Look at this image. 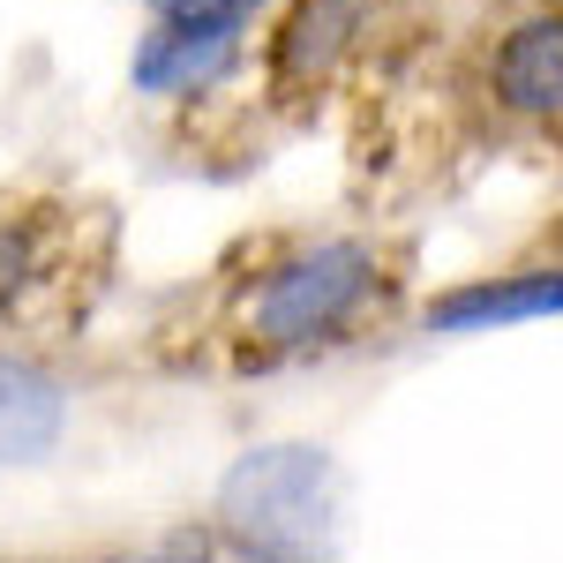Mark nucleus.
<instances>
[{"label": "nucleus", "mask_w": 563, "mask_h": 563, "mask_svg": "<svg viewBox=\"0 0 563 563\" xmlns=\"http://www.w3.org/2000/svg\"><path fill=\"white\" fill-rule=\"evenodd\" d=\"M398 286H406V256L390 241H368V233L286 241L233 294V353L241 368H278V361L353 346L368 323L390 316Z\"/></svg>", "instance_id": "nucleus-1"}, {"label": "nucleus", "mask_w": 563, "mask_h": 563, "mask_svg": "<svg viewBox=\"0 0 563 563\" xmlns=\"http://www.w3.org/2000/svg\"><path fill=\"white\" fill-rule=\"evenodd\" d=\"M211 533L241 563H339L346 533L339 459L301 435L249 443L211 496Z\"/></svg>", "instance_id": "nucleus-2"}, {"label": "nucleus", "mask_w": 563, "mask_h": 563, "mask_svg": "<svg viewBox=\"0 0 563 563\" xmlns=\"http://www.w3.org/2000/svg\"><path fill=\"white\" fill-rule=\"evenodd\" d=\"M384 0H278V23L263 38V90L278 106H308L316 90L346 76V60L376 38Z\"/></svg>", "instance_id": "nucleus-3"}, {"label": "nucleus", "mask_w": 563, "mask_h": 563, "mask_svg": "<svg viewBox=\"0 0 563 563\" xmlns=\"http://www.w3.org/2000/svg\"><path fill=\"white\" fill-rule=\"evenodd\" d=\"M481 98L519 129H563V0H526L488 31Z\"/></svg>", "instance_id": "nucleus-4"}, {"label": "nucleus", "mask_w": 563, "mask_h": 563, "mask_svg": "<svg viewBox=\"0 0 563 563\" xmlns=\"http://www.w3.org/2000/svg\"><path fill=\"white\" fill-rule=\"evenodd\" d=\"M68 413H76V398H68V376L53 361L0 346V466L53 459L68 435Z\"/></svg>", "instance_id": "nucleus-5"}, {"label": "nucleus", "mask_w": 563, "mask_h": 563, "mask_svg": "<svg viewBox=\"0 0 563 563\" xmlns=\"http://www.w3.org/2000/svg\"><path fill=\"white\" fill-rule=\"evenodd\" d=\"M421 316H429V331H443V339H474V331H496V323H541V316H563V263L466 278V286H451V294H435Z\"/></svg>", "instance_id": "nucleus-6"}, {"label": "nucleus", "mask_w": 563, "mask_h": 563, "mask_svg": "<svg viewBox=\"0 0 563 563\" xmlns=\"http://www.w3.org/2000/svg\"><path fill=\"white\" fill-rule=\"evenodd\" d=\"M60 271V225L45 211H8L0 218V323H15Z\"/></svg>", "instance_id": "nucleus-7"}, {"label": "nucleus", "mask_w": 563, "mask_h": 563, "mask_svg": "<svg viewBox=\"0 0 563 563\" xmlns=\"http://www.w3.org/2000/svg\"><path fill=\"white\" fill-rule=\"evenodd\" d=\"M278 0H143V23L158 31H180V38H225L249 45L256 15H271Z\"/></svg>", "instance_id": "nucleus-8"}, {"label": "nucleus", "mask_w": 563, "mask_h": 563, "mask_svg": "<svg viewBox=\"0 0 563 563\" xmlns=\"http://www.w3.org/2000/svg\"><path fill=\"white\" fill-rule=\"evenodd\" d=\"M113 563H218V533L211 526H166V533L121 549Z\"/></svg>", "instance_id": "nucleus-9"}]
</instances>
